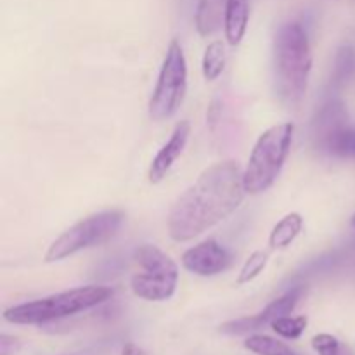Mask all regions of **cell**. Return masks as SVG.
<instances>
[{
	"mask_svg": "<svg viewBox=\"0 0 355 355\" xmlns=\"http://www.w3.org/2000/svg\"><path fill=\"white\" fill-rule=\"evenodd\" d=\"M245 170L234 159L210 165L177 198L166 220L173 241H191L234 214L246 193Z\"/></svg>",
	"mask_w": 355,
	"mask_h": 355,
	"instance_id": "1",
	"label": "cell"
},
{
	"mask_svg": "<svg viewBox=\"0 0 355 355\" xmlns=\"http://www.w3.org/2000/svg\"><path fill=\"white\" fill-rule=\"evenodd\" d=\"M113 295V288L99 286V284L73 288V290L61 291L51 297L12 305L3 311V319L19 326L45 324V322L58 321V319L69 318V315L97 307L110 300Z\"/></svg>",
	"mask_w": 355,
	"mask_h": 355,
	"instance_id": "2",
	"label": "cell"
},
{
	"mask_svg": "<svg viewBox=\"0 0 355 355\" xmlns=\"http://www.w3.org/2000/svg\"><path fill=\"white\" fill-rule=\"evenodd\" d=\"M274 69L277 87L290 101H300L307 92L312 71L309 37L298 23H286L274 38Z\"/></svg>",
	"mask_w": 355,
	"mask_h": 355,
	"instance_id": "3",
	"label": "cell"
},
{
	"mask_svg": "<svg viewBox=\"0 0 355 355\" xmlns=\"http://www.w3.org/2000/svg\"><path fill=\"white\" fill-rule=\"evenodd\" d=\"M295 125L279 123L267 128L259 139L250 155L248 165L243 172L245 189L248 194H262L274 186L283 166L290 156L293 144Z\"/></svg>",
	"mask_w": 355,
	"mask_h": 355,
	"instance_id": "4",
	"label": "cell"
},
{
	"mask_svg": "<svg viewBox=\"0 0 355 355\" xmlns=\"http://www.w3.org/2000/svg\"><path fill=\"white\" fill-rule=\"evenodd\" d=\"M123 211L106 210L76 222L51 243L45 252V262H59L82 250L104 245L116 234L123 224Z\"/></svg>",
	"mask_w": 355,
	"mask_h": 355,
	"instance_id": "5",
	"label": "cell"
},
{
	"mask_svg": "<svg viewBox=\"0 0 355 355\" xmlns=\"http://www.w3.org/2000/svg\"><path fill=\"white\" fill-rule=\"evenodd\" d=\"M134 259L142 267L130 281L135 297L148 302H165L173 297L179 283V267L155 245H141Z\"/></svg>",
	"mask_w": 355,
	"mask_h": 355,
	"instance_id": "6",
	"label": "cell"
},
{
	"mask_svg": "<svg viewBox=\"0 0 355 355\" xmlns=\"http://www.w3.org/2000/svg\"><path fill=\"white\" fill-rule=\"evenodd\" d=\"M187 94V61L182 47L177 40L170 42L156 80L155 90L148 104V113L153 121H165L172 118L182 106Z\"/></svg>",
	"mask_w": 355,
	"mask_h": 355,
	"instance_id": "7",
	"label": "cell"
},
{
	"mask_svg": "<svg viewBox=\"0 0 355 355\" xmlns=\"http://www.w3.org/2000/svg\"><path fill=\"white\" fill-rule=\"evenodd\" d=\"M302 295H304V288H293V290L286 291L284 295H281L279 298H276L274 302H270L262 312L255 315H246V318L234 319V321H227L220 326V333L231 336L238 335H248V333L257 331V329L263 328L267 324H272L276 319L284 318V315H290L295 311L297 304L300 302Z\"/></svg>",
	"mask_w": 355,
	"mask_h": 355,
	"instance_id": "8",
	"label": "cell"
},
{
	"mask_svg": "<svg viewBox=\"0 0 355 355\" xmlns=\"http://www.w3.org/2000/svg\"><path fill=\"white\" fill-rule=\"evenodd\" d=\"M232 257L217 239L208 238L184 252L182 266L191 274L200 277H211L231 267Z\"/></svg>",
	"mask_w": 355,
	"mask_h": 355,
	"instance_id": "9",
	"label": "cell"
},
{
	"mask_svg": "<svg viewBox=\"0 0 355 355\" xmlns=\"http://www.w3.org/2000/svg\"><path fill=\"white\" fill-rule=\"evenodd\" d=\"M189 135H191V125L189 121L182 120L175 125L173 128L172 135H170L168 141L162 146L156 156L153 158L151 166H149V182L151 184H159L168 172L172 170L173 163L177 162L180 155L184 153L186 149L187 142H189Z\"/></svg>",
	"mask_w": 355,
	"mask_h": 355,
	"instance_id": "10",
	"label": "cell"
},
{
	"mask_svg": "<svg viewBox=\"0 0 355 355\" xmlns=\"http://www.w3.org/2000/svg\"><path fill=\"white\" fill-rule=\"evenodd\" d=\"M250 19V3L248 0H227V9H225L224 19V33L225 40L231 47L241 44L245 38L246 28Z\"/></svg>",
	"mask_w": 355,
	"mask_h": 355,
	"instance_id": "11",
	"label": "cell"
},
{
	"mask_svg": "<svg viewBox=\"0 0 355 355\" xmlns=\"http://www.w3.org/2000/svg\"><path fill=\"white\" fill-rule=\"evenodd\" d=\"M227 0H198L196 30L201 37H211L222 28L225 19Z\"/></svg>",
	"mask_w": 355,
	"mask_h": 355,
	"instance_id": "12",
	"label": "cell"
},
{
	"mask_svg": "<svg viewBox=\"0 0 355 355\" xmlns=\"http://www.w3.org/2000/svg\"><path fill=\"white\" fill-rule=\"evenodd\" d=\"M345 120L347 116L342 103L329 101L328 104H324L318 113V118L314 120V135L319 139V144L324 146L329 135L335 134L338 128L345 127V123H343Z\"/></svg>",
	"mask_w": 355,
	"mask_h": 355,
	"instance_id": "13",
	"label": "cell"
},
{
	"mask_svg": "<svg viewBox=\"0 0 355 355\" xmlns=\"http://www.w3.org/2000/svg\"><path fill=\"white\" fill-rule=\"evenodd\" d=\"M304 231V217L298 211L286 214L269 234V246L272 250H284L291 246V243Z\"/></svg>",
	"mask_w": 355,
	"mask_h": 355,
	"instance_id": "14",
	"label": "cell"
},
{
	"mask_svg": "<svg viewBox=\"0 0 355 355\" xmlns=\"http://www.w3.org/2000/svg\"><path fill=\"white\" fill-rule=\"evenodd\" d=\"M225 62H227V52H225V45L220 40H214L208 44L205 49L203 59H201V71H203L205 80L214 82L218 76L224 73Z\"/></svg>",
	"mask_w": 355,
	"mask_h": 355,
	"instance_id": "15",
	"label": "cell"
},
{
	"mask_svg": "<svg viewBox=\"0 0 355 355\" xmlns=\"http://www.w3.org/2000/svg\"><path fill=\"white\" fill-rule=\"evenodd\" d=\"M322 148H326L331 155L340 156V158L355 159V128H338L335 134L329 135Z\"/></svg>",
	"mask_w": 355,
	"mask_h": 355,
	"instance_id": "16",
	"label": "cell"
},
{
	"mask_svg": "<svg viewBox=\"0 0 355 355\" xmlns=\"http://www.w3.org/2000/svg\"><path fill=\"white\" fill-rule=\"evenodd\" d=\"M245 349L257 355H297L286 343L267 335H250L245 340Z\"/></svg>",
	"mask_w": 355,
	"mask_h": 355,
	"instance_id": "17",
	"label": "cell"
},
{
	"mask_svg": "<svg viewBox=\"0 0 355 355\" xmlns=\"http://www.w3.org/2000/svg\"><path fill=\"white\" fill-rule=\"evenodd\" d=\"M267 263H269V253L263 252V250H259V252H253L252 255L248 257L245 263H243L241 270L238 274V279L236 283L238 284H248L252 281H255L260 274L266 270Z\"/></svg>",
	"mask_w": 355,
	"mask_h": 355,
	"instance_id": "18",
	"label": "cell"
},
{
	"mask_svg": "<svg viewBox=\"0 0 355 355\" xmlns=\"http://www.w3.org/2000/svg\"><path fill=\"white\" fill-rule=\"evenodd\" d=\"M309 319L305 315H297V318H291V315H284V318L276 319V321L270 324V328L277 333L279 336L288 340H297L300 338L302 333L307 329Z\"/></svg>",
	"mask_w": 355,
	"mask_h": 355,
	"instance_id": "19",
	"label": "cell"
},
{
	"mask_svg": "<svg viewBox=\"0 0 355 355\" xmlns=\"http://www.w3.org/2000/svg\"><path fill=\"white\" fill-rule=\"evenodd\" d=\"M311 343L318 355H343L347 350L345 343H342L336 336L329 335V333H319L312 338Z\"/></svg>",
	"mask_w": 355,
	"mask_h": 355,
	"instance_id": "20",
	"label": "cell"
},
{
	"mask_svg": "<svg viewBox=\"0 0 355 355\" xmlns=\"http://www.w3.org/2000/svg\"><path fill=\"white\" fill-rule=\"evenodd\" d=\"M354 66V55L350 49H343L338 55V68H336V75L345 76L347 71H352Z\"/></svg>",
	"mask_w": 355,
	"mask_h": 355,
	"instance_id": "21",
	"label": "cell"
},
{
	"mask_svg": "<svg viewBox=\"0 0 355 355\" xmlns=\"http://www.w3.org/2000/svg\"><path fill=\"white\" fill-rule=\"evenodd\" d=\"M21 349V342L14 336H0V355H16Z\"/></svg>",
	"mask_w": 355,
	"mask_h": 355,
	"instance_id": "22",
	"label": "cell"
},
{
	"mask_svg": "<svg viewBox=\"0 0 355 355\" xmlns=\"http://www.w3.org/2000/svg\"><path fill=\"white\" fill-rule=\"evenodd\" d=\"M121 355H149L144 349H141L135 343H127V345L121 349Z\"/></svg>",
	"mask_w": 355,
	"mask_h": 355,
	"instance_id": "23",
	"label": "cell"
},
{
	"mask_svg": "<svg viewBox=\"0 0 355 355\" xmlns=\"http://www.w3.org/2000/svg\"><path fill=\"white\" fill-rule=\"evenodd\" d=\"M350 222H352V225H354V227H355V214H354V217H352V220H350Z\"/></svg>",
	"mask_w": 355,
	"mask_h": 355,
	"instance_id": "24",
	"label": "cell"
}]
</instances>
